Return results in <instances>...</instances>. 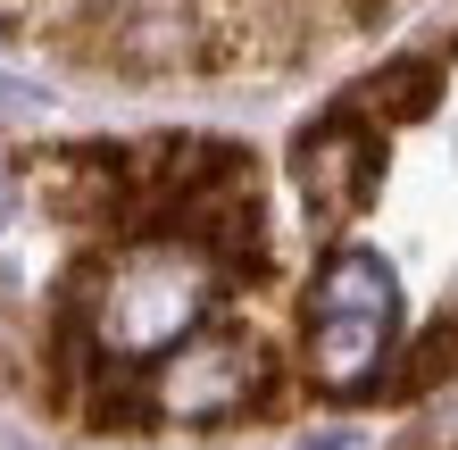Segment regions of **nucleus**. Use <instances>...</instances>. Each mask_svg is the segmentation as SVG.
Segmentation results:
<instances>
[{"mask_svg": "<svg viewBox=\"0 0 458 450\" xmlns=\"http://www.w3.org/2000/svg\"><path fill=\"white\" fill-rule=\"evenodd\" d=\"M34 192L67 225H125L133 217V183H125L117 150H50V158H34Z\"/></svg>", "mask_w": 458, "mask_h": 450, "instance_id": "0eeeda50", "label": "nucleus"}, {"mask_svg": "<svg viewBox=\"0 0 458 450\" xmlns=\"http://www.w3.org/2000/svg\"><path fill=\"white\" fill-rule=\"evenodd\" d=\"M267 392V351L242 326H200L142 367V409L167 426H225Z\"/></svg>", "mask_w": 458, "mask_h": 450, "instance_id": "7ed1b4c3", "label": "nucleus"}, {"mask_svg": "<svg viewBox=\"0 0 458 450\" xmlns=\"http://www.w3.org/2000/svg\"><path fill=\"white\" fill-rule=\"evenodd\" d=\"M434 100H442V67L434 59H400V67H375L367 84L342 100V117H359V125L384 134V125H417Z\"/></svg>", "mask_w": 458, "mask_h": 450, "instance_id": "6e6552de", "label": "nucleus"}, {"mask_svg": "<svg viewBox=\"0 0 458 450\" xmlns=\"http://www.w3.org/2000/svg\"><path fill=\"white\" fill-rule=\"evenodd\" d=\"M242 150L225 142H192V134H167V142H142L125 158V183H133V217H192V200L233 167Z\"/></svg>", "mask_w": 458, "mask_h": 450, "instance_id": "423d86ee", "label": "nucleus"}, {"mask_svg": "<svg viewBox=\"0 0 458 450\" xmlns=\"http://www.w3.org/2000/svg\"><path fill=\"white\" fill-rule=\"evenodd\" d=\"M375 175H384L375 125L342 117V109L317 125V134H301V150H292V183H301V208H309L317 225H342L350 208L375 192Z\"/></svg>", "mask_w": 458, "mask_h": 450, "instance_id": "20e7f679", "label": "nucleus"}, {"mask_svg": "<svg viewBox=\"0 0 458 450\" xmlns=\"http://www.w3.org/2000/svg\"><path fill=\"white\" fill-rule=\"evenodd\" d=\"M217 309V267L192 242H125L109 267L75 293V334L92 342L100 367H150Z\"/></svg>", "mask_w": 458, "mask_h": 450, "instance_id": "f257e3e1", "label": "nucleus"}, {"mask_svg": "<svg viewBox=\"0 0 458 450\" xmlns=\"http://www.w3.org/2000/svg\"><path fill=\"white\" fill-rule=\"evenodd\" d=\"M400 284L375 250H334L309 293V384L317 392H367L392 359Z\"/></svg>", "mask_w": 458, "mask_h": 450, "instance_id": "f03ea898", "label": "nucleus"}, {"mask_svg": "<svg viewBox=\"0 0 458 450\" xmlns=\"http://www.w3.org/2000/svg\"><path fill=\"white\" fill-rule=\"evenodd\" d=\"M25 100H34V92H25V84H17V75H9V67H0V117H17V109H25Z\"/></svg>", "mask_w": 458, "mask_h": 450, "instance_id": "9d476101", "label": "nucleus"}, {"mask_svg": "<svg viewBox=\"0 0 458 450\" xmlns=\"http://www.w3.org/2000/svg\"><path fill=\"white\" fill-rule=\"evenodd\" d=\"M125 75H183L200 67V9L192 0H117L109 9V59Z\"/></svg>", "mask_w": 458, "mask_h": 450, "instance_id": "39448f33", "label": "nucleus"}, {"mask_svg": "<svg viewBox=\"0 0 458 450\" xmlns=\"http://www.w3.org/2000/svg\"><path fill=\"white\" fill-rule=\"evenodd\" d=\"M450 376H458V309L409 342V367L392 376V392H434V384H450Z\"/></svg>", "mask_w": 458, "mask_h": 450, "instance_id": "1a4fd4ad", "label": "nucleus"}]
</instances>
